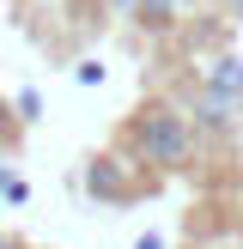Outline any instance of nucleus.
<instances>
[{
  "mask_svg": "<svg viewBox=\"0 0 243 249\" xmlns=\"http://www.w3.org/2000/svg\"><path fill=\"white\" fill-rule=\"evenodd\" d=\"M122 152L140 170H152V177H176V170H194L201 134H194V122L176 109V97H146V104L122 122Z\"/></svg>",
  "mask_w": 243,
  "mask_h": 249,
  "instance_id": "f257e3e1",
  "label": "nucleus"
},
{
  "mask_svg": "<svg viewBox=\"0 0 243 249\" xmlns=\"http://www.w3.org/2000/svg\"><path fill=\"white\" fill-rule=\"evenodd\" d=\"M152 182L158 177L140 170L128 152H97L91 164H85V195H91V201H140Z\"/></svg>",
  "mask_w": 243,
  "mask_h": 249,
  "instance_id": "f03ea898",
  "label": "nucleus"
},
{
  "mask_svg": "<svg viewBox=\"0 0 243 249\" xmlns=\"http://www.w3.org/2000/svg\"><path fill=\"white\" fill-rule=\"evenodd\" d=\"M189 85H201L207 97L243 109V55H231V49H207V55H194L189 61Z\"/></svg>",
  "mask_w": 243,
  "mask_h": 249,
  "instance_id": "7ed1b4c3",
  "label": "nucleus"
},
{
  "mask_svg": "<svg viewBox=\"0 0 243 249\" xmlns=\"http://www.w3.org/2000/svg\"><path fill=\"white\" fill-rule=\"evenodd\" d=\"M176 109L194 122V134H213V140H231V134H243V109H237V104H219V97H207L201 85H189V91L176 97Z\"/></svg>",
  "mask_w": 243,
  "mask_h": 249,
  "instance_id": "20e7f679",
  "label": "nucleus"
},
{
  "mask_svg": "<svg viewBox=\"0 0 243 249\" xmlns=\"http://www.w3.org/2000/svg\"><path fill=\"white\" fill-rule=\"evenodd\" d=\"M182 0H134V24H140L146 36H176L182 31Z\"/></svg>",
  "mask_w": 243,
  "mask_h": 249,
  "instance_id": "39448f33",
  "label": "nucleus"
},
{
  "mask_svg": "<svg viewBox=\"0 0 243 249\" xmlns=\"http://www.w3.org/2000/svg\"><path fill=\"white\" fill-rule=\"evenodd\" d=\"M0 201H12V207H18V201H31V182H24L18 170H0Z\"/></svg>",
  "mask_w": 243,
  "mask_h": 249,
  "instance_id": "423d86ee",
  "label": "nucleus"
},
{
  "mask_svg": "<svg viewBox=\"0 0 243 249\" xmlns=\"http://www.w3.org/2000/svg\"><path fill=\"white\" fill-rule=\"evenodd\" d=\"M18 122H36V91H18Z\"/></svg>",
  "mask_w": 243,
  "mask_h": 249,
  "instance_id": "0eeeda50",
  "label": "nucleus"
},
{
  "mask_svg": "<svg viewBox=\"0 0 243 249\" xmlns=\"http://www.w3.org/2000/svg\"><path fill=\"white\" fill-rule=\"evenodd\" d=\"M134 249H170V243L158 237V231H140V237H134Z\"/></svg>",
  "mask_w": 243,
  "mask_h": 249,
  "instance_id": "6e6552de",
  "label": "nucleus"
},
{
  "mask_svg": "<svg viewBox=\"0 0 243 249\" xmlns=\"http://www.w3.org/2000/svg\"><path fill=\"white\" fill-rule=\"evenodd\" d=\"M0 249H24V237H12V231H0Z\"/></svg>",
  "mask_w": 243,
  "mask_h": 249,
  "instance_id": "1a4fd4ad",
  "label": "nucleus"
},
{
  "mask_svg": "<svg viewBox=\"0 0 243 249\" xmlns=\"http://www.w3.org/2000/svg\"><path fill=\"white\" fill-rule=\"evenodd\" d=\"M219 6H225V12H231V18H243V0H219Z\"/></svg>",
  "mask_w": 243,
  "mask_h": 249,
  "instance_id": "9d476101",
  "label": "nucleus"
},
{
  "mask_svg": "<svg viewBox=\"0 0 243 249\" xmlns=\"http://www.w3.org/2000/svg\"><path fill=\"white\" fill-rule=\"evenodd\" d=\"M116 6H122V12H134V0H116Z\"/></svg>",
  "mask_w": 243,
  "mask_h": 249,
  "instance_id": "9b49d317",
  "label": "nucleus"
},
{
  "mask_svg": "<svg viewBox=\"0 0 243 249\" xmlns=\"http://www.w3.org/2000/svg\"><path fill=\"white\" fill-rule=\"evenodd\" d=\"M182 6H194V0H182Z\"/></svg>",
  "mask_w": 243,
  "mask_h": 249,
  "instance_id": "f8f14e48",
  "label": "nucleus"
}]
</instances>
